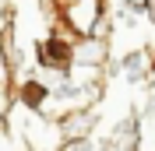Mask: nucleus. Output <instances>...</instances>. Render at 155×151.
Wrapping results in <instances>:
<instances>
[]
</instances>
